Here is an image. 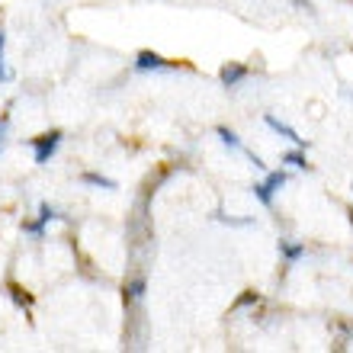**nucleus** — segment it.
<instances>
[{
	"label": "nucleus",
	"instance_id": "obj_5",
	"mask_svg": "<svg viewBox=\"0 0 353 353\" xmlns=\"http://www.w3.org/2000/svg\"><path fill=\"white\" fill-rule=\"evenodd\" d=\"M135 68H139V71H164V68H174V61L161 58L158 52H139V58H135Z\"/></svg>",
	"mask_w": 353,
	"mask_h": 353
},
{
	"label": "nucleus",
	"instance_id": "obj_7",
	"mask_svg": "<svg viewBox=\"0 0 353 353\" xmlns=\"http://www.w3.org/2000/svg\"><path fill=\"white\" fill-rule=\"evenodd\" d=\"M141 296H145V276H132L122 289V299L125 302H141Z\"/></svg>",
	"mask_w": 353,
	"mask_h": 353
},
{
	"label": "nucleus",
	"instance_id": "obj_4",
	"mask_svg": "<svg viewBox=\"0 0 353 353\" xmlns=\"http://www.w3.org/2000/svg\"><path fill=\"white\" fill-rule=\"evenodd\" d=\"M251 74V68L248 65H238V61H228V65L219 71V81H222L225 87H238L244 81V77Z\"/></svg>",
	"mask_w": 353,
	"mask_h": 353
},
{
	"label": "nucleus",
	"instance_id": "obj_13",
	"mask_svg": "<svg viewBox=\"0 0 353 353\" xmlns=\"http://www.w3.org/2000/svg\"><path fill=\"white\" fill-rule=\"evenodd\" d=\"M7 132H10V116H0V154H3V145H7Z\"/></svg>",
	"mask_w": 353,
	"mask_h": 353
},
{
	"label": "nucleus",
	"instance_id": "obj_8",
	"mask_svg": "<svg viewBox=\"0 0 353 353\" xmlns=\"http://www.w3.org/2000/svg\"><path fill=\"white\" fill-rule=\"evenodd\" d=\"M279 254H283L289 263H296L299 257H305V244H296V241H289V238H283V241H279Z\"/></svg>",
	"mask_w": 353,
	"mask_h": 353
},
{
	"label": "nucleus",
	"instance_id": "obj_10",
	"mask_svg": "<svg viewBox=\"0 0 353 353\" xmlns=\"http://www.w3.org/2000/svg\"><path fill=\"white\" fill-rule=\"evenodd\" d=\"M81 180L87 186H97V190H116V180H110V176H103V174H84Z\"/></svg>",
	"mask_w": 353,
	"mask_h": 353
},
{
	"label": "nucleus",
	"instance_id": "obj_3",
	"mask_svg": "<svg viewBox=\"0 0 353 353\" xmlns=\"http://www.w3.org/2000/svg\"><path fill=\"white\" fill-rule=\"evenodd\" d=\"M61 215H58V209L52 203H42L39 205V219L36 222H26L23 225V232H29V234H36V238H42V232H46V225H52V222H58Z\"/></svg>",
	"mask_w": 353,
	"mask_h": 353
},
{
	"label": "nucleus",
	"instance_id": "obj_1",
	"mask_svg": "<svg viewBox=\"0 0 353 353\" xmlns=\"http://www.w3.org/2000/svg\"><path fill=\"white\" fill-rule=\"evenodd\" d=\"M29 145H32V154H36V164H48V161L55 158L58 145H61V132L52 129V132H46V135H36Z\"/></svg>",
	"mask_w": 353,
	"mask_h": 353
},
{
	"label": "nucleus",
	"instance_id": "obj_6",
	"mask_svg": "<svg viewBox=\"0 0 353 353\" xmlns=\"http://www.w3.org/2000/svg\"><path fill=\"white\" fill-rule=\"evenodd\" d=\"M263 122H267V125H270L273 132H276V135H283L286 141H292V145H305V139H299V132L292 129V125H286V122H279L276 116H267Z\"/></svg>",
	"mask_w": 353,
	"mask_h": 353
},
{
	"label": "nucleus",
	"instance_id": "obj_11",
	"mask_svg": "<svg viewBox=\"0 0 353 353\" xmlns=\"http://www.w3.org/2000/svg\"><path fill=\"white\" fill-rule=\"evenodd\" d=\"M219 139H222L232 151H241V139H238V135H234L232 129H225V125H219Z\"/></svg>",
	"mask_w": 353,
	"mask_h": 353
},
{
	"label": "nucleus",
	"instance_id": "obj_2",
	"mask_svg": "<svg viewBox=\"0 0 353 353\" xmlns=\"http://www.w3.org/2000/svg\"><path fill=\"white\" fill-rule=\"evenodd\" d=\"M279 186H286V174H283V170H273V174H267L263 183L254 186V196H257L263 205H273V193H276Z\"/></svg>",
	"mask_w": 353,
	"mask_h": 353
},
{
	"label": "nucleus",
	"instance_id": "obj_9",
	"mask_svg": "<svg viewBox=\"0 0 353 353\" xmlns=\"http://www.w3.org/2000/svg\"><path fill=\"white\" fill-rule=\"evenodd\" d=\"M7 289H10V299H13V302H17L19 308H26V312L32 308V296H29V292H26L23 286H19V283H10Z\"/></svg>",
	"mask_w": 353,
	"mask_h": 353
},
{
	"label": "nucleus",
	"instance_id": "obj_15",
	"mask_svg": "<svg viewBox=\"0 0 353 353\" xmlns=\"http://www.w3.org/2000/svg\"><path fill=\"white\" fill-rule=\"evenodd\" d=\"M248 158H251V164H254V168H257V170H263V168H267V164H263V161L257 158V154H254V151H251V154H248Z\"/></svg>",
	"mask_w": 353,
	"mask_h": 353
},
{
	"label": "nucleus",
	"instance_id": "obj_14",
	"mask_svg": "<svg viewBox=\"0 0 353 353\" xmlns=\"http://www.w3.org/2000/svg\"><path fill=\"white\" fill-rule=\"evenodd\" d=\"M10 77H13V71H10L7 61H3V55H0V84H3V81H10Z\"/></svg>",
	"mask_w": 353,
	"mask_h": 353
},
{
	"label": "nucleus",
	"instance_id": "obj_12",
	"mask_svg": "<svg viewBox=\"0 0 353 353\" xmlns=\"http://www.w3.org/2000/svg\"><path fill=\"white\" fill-rule=\"evenodd\" d=\"M283 164H289V168H308L305 154H299V151H286V154H283Z\"/></svg>",
	"mask_w": 353,
	"mask_h": 353
}]
</instances>
